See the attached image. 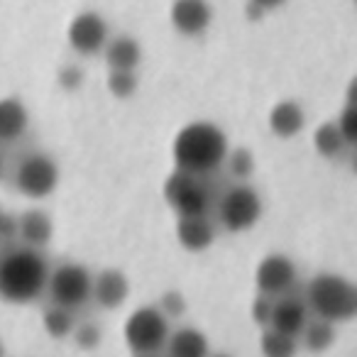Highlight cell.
<instances>
[{"label": "cell", "instance_id": "1", "mask_svg": "<svg viewBox=\"0 0 357 357\" xmlns=\"http://www.w3.org/2000/svg\"><path fill=\"white\" fill-rule=\"evenodd\" d=\"M228 154V137L213 123L196 120L178 130L172 144V157L176 169L196 176H208L223 167Z\"/></svg>", "mask_w": 357, "mask_h": 357}, {"label": "cell", "instance_id": "2", "mask_svg": "<svg viewBox=\"0 0 357 357\" xmlns=\"http://www.w3.org/2000/svg\"><path fill=\"white\" fill-rule=\"evenodd\" d=\"M50 264L40 250L8 248L0 255V298L8 303H32L47 291Z\"/></svg>", "mask_w": 357, "mask_h": 357}, {"label": "cell", "instance_id": "3", "mask_svg": "<svg viewBox=\"0 0 357 357\" xmlns=\"http://www.w3.org/2000/svg\"><path fill=\"white\" fill-rule=\"evenodd\" d=\"M306 308L333 326L352 321L357 313L355 284L340 274H316L306 287Z\"/></svg>", "mask_w": 357, "mask_h": 357}, {"label": "cell", "instance_id": "4", "mask_svg": "<svg viewBox=\"0 0 357 357\" xmlns=\"http://www.w3.org/2000/svg\"><path fill=\"white\" fill-rule=\"evenodd\" d=\"M206 176L186 174L181 169H174L164 181V199L167 204L176 211L178 218H201L208 215L211 211V194L208 184L204 181Z\"/></svg>", "mask_w": 357, "mask_h": 357}, {"label": "cell", "instance_id": "5", "mask_svg": "<svg viewBox=\"0 0 357 357\" xmlns=\"http://www.w3.org/2000/svg\"><path fill=\"white\" fill-rule=\"evenodd\" d=\"M91 287H93V274L79 262L59 264L52 269L47 279V294L52 303L69 308V311H76L86 301H91Z\"/></svg>", "mask_w": 357, "mask_h": 357}, {"label": "cell", "instance_id": "6", "mask_svg": "<svg viewBox=\"0 0 357 357\" xmlns=\"http://www.w3.org/2000/svg\"><path fill=\"white\" fill-rule=\"evenodd\" d=\"M13 184L27 199H47L50 194H54L59 184V167L54 157L45 152H30L20 157L13 174Z\"/></svg>", "mask_w": 357, "mask_h": 357}, {"label": "cell", "instance_id": "7", "mask_svg": "<svg viewBox=\"0 0 357 357\" xmlns=\"http://www.w3.org/2000/svg\"><path fill=\"white\" fill-rule=\"evenodd\" d=\"M259 215H262V199L250 184L230 186L218 201L220 225L230 233H245L255 228Z\"/></svg>", "mask_w": 357, "mask_h": 357}, {"label": "cell", "instance_id": "8", "mask_svg": "<svg viewBox=\"0 0 357 357\" xmlns=\"http://www.w3.org/2000/svg\"><path fill=\"white\" fill-rule=\"evenodd\" d=\"M169 337V321L162 316L157 306H142L125 323V342L130 350L157 355Z\"/></svg>", "mask_w": 357, "mask_h": 357}, {"label": "cell", "instance_id": "9", "mask_svg": "<svg viewBox=\"0 0 357 357\" xmlns=\"http://www.w3.org/2000/svg\"><path fill=\"white\" fill-rule=\"evenodd\" d=\"M66 40H69L71 50L79 52L84 56H96L105 50L110 40L108 22L103 20V15L93 10H84L69 22L66 27Z\"/></svg>", "mask_w": 357, "mask_h": 357}, {"label": "cell", "instance_id": "10", "mask_svg": "<svg viewBox=\"0 0 357 357\" xmlns=\"http://www.w3.org/2000/svg\"><path fill=\"white\" fill-rule=\"evenodd\" d=\"M296 282V264L291 262V257L282 252H272L257 264L255 272V284L257 291L264 296H284L289 289Z\"/></svg>", "mask_w": 357, "mask_h": 357}, {"label": "cell", "instance_id": "11", "mask_svg": "<svg viewBox=\"0 0 357 357\" xmlns=\"http://www.w3.org/2000/svg\"><path fill=\"white\" fill-rule=\"evenodd\" d=\"M169 20L178 35L199 37L208 30L211 20H213V8L208 0H174Z\"/></svg>", "mask_w": 357, "mask_h": 357}, {"label": "cell", "instance_id": "12", "mask_svg": "<svg viewBox=\"0 0 357 357\" xmlns=\"http://www.w3.org/2000/svg\"><path fill=\"white\" fill-rule=\"evenodd\" d=\"M130 294V282L120 269H103L100 274L93 277V287H91V298L105 311H113L125 303Z\"/></svg>", "mask_w": 357, "mask_h": 357}, {"label": "cell", "instance_id": "13", "mask_svg": "<svg viewBox=\"0 0 357 357\" xmlns=\"http://www.w3.org/2000/svg\"><path fill=\"white\" fill-rule=\"evenodd\" d=\"M306 323H308L306 301H301V298H296V296H282L279 301H274L269 328L284 333V335L298 337Z\"/></svg>", "mask_w": 357, "mask_h": 357}, {"label": "cell", "instance_id": "14", "mask_svg": "<svg viewBox=\"0 0 357 357\" xmlns=\"http://www.w3.org/2000/svg\"><path fill=\"white\" fill-rule=\"evenodd\" d=\"M30 128V113L15 96L0 98V144H13L22 139Z\"/></svg>", "mask_w": 357, "mask_h": 357}, {"label": "cell", "instance_id": "15", "mask_svg": "<svg viewBox=\"0 0 357 357\" xmlns=\"http://www.w3.org/2000/svg\"><path fill=\"white\" fill-rule=\"evenodd\" d=\"M52 233H54V225L45 211L30 208L17 218V238L22 240L25 248L42 250L52 240Z\"/></svg>", "mask_w": 357, "mask_h": 357}, {"label": "cell", "instance_id": "16", "mask_svg": "<svg viewBox=\"0 0 357 357\" xmlns=\"http://www.w3.org/2000/svg\"><path fill=\"white\" fill-rule=\"evenodd\" d=\"M176 240L189 252H204V250H208L213 245L215 228L208 220V215H201V218H178Z\"/></svg>", "mask_w": 357, "mask_h": 357}, {"label": "cell", "instance_id": "17", "mask_svg": "<svg viewBox=\"0 0 357 357\" xmlns=\"http://www.w3.org/2000/svg\"><path fill=\"white\" fill-rule=\"evenodd\" d=\"M103 54L110 71H135L139 61H142V47H139V42L135 37L118 35L110 37Z\"/></svg>", "mask_w": 357, "mask_h": 357}, {"label": "cell", "instance_id": "18", "mask_svg": "<svg viewBox=\"0 0 357 357\" xmlns=\"http://www.w3.org/2000/svg\"><path fill=\"white\" fill-rule=\"evenodd\" d=\"M269 130H272L277 137L291 139L306 125V113L296 100H279L272 110H269Z\"/></svg>", "mask_w": 357, "mask_h": 357}, {"label": "cell", "instance_id": "19", "mask_svg": "<svg viewBox=\"0 0 357 357\" xmlns=\"http://www.w3.org/2000/svg\"><path fill=\"white\" fill-rule=\"evenodd\" d=\"M208 337L199 328H178L167 337V357H208Z\"/></svg>", "mask_w": 357, "mask_h": 357}, {"label": "cell", "instance_id": "20", "mask_svg": "<svg viewBox=\"0 0 357 357\" xmlns=\"http://www.w3.org/2000/svg\"><path fill=\"white\" fill-rule=\"evenodd\" d=\"M301 342L308 352H326L335 342V326L328 321H321V318H313V321H308L303 326Z\"/></svg>", "mask_w": 357, "mask_h": 357}, {"label": "cell", "instance_id": "21", "mask_svg": "<svg viewBox=\"0 0 357 357\" xmlns=\"http://www.w3.org/2000/svg\"><path fill=\"white\" fill-rule=\"evenodd\" d=\"M42 326H45V331L50 337L64 340V337L71 335V331H74V326H76L74 311L52 303V306H47L45 311H42Z\"/></svg>", "mask_w": 357, "mask_h": 357}, {"label": "cell", "instance_id": "22", "mask_svg": "<svg viewBox=\"0 0 357 357\" xmlns=\"http://www.w3.org/2000/svg\"><path fill=\"white\" fill-rule=\"evenodd\" d=\"M259 350H262V357H296L298 337L284 335L274 328H264L259 337Z\"/></svg>", "mask_w": 357, "mask_h": 357}, {"label": "cell", "instance_id": "23", "mask_svg": "<svg viewBox=\"0 0 357 357\" xmlns=\"http://www.w3.org/2000/svg\"><path fill=\"white\" fill-rule=\"evenodd\" d=\"M313 147H316V152L326 159L337 157V154L347 147L345 139H342V135H340V130H337L335 120H328V123L318 125L316 132H313Z\"/></svg>", "mask_w": 357, "mask_h": 357}, {"label": "cell", "instance_id": "24", "mask_svg": "<svg viewBox=\"0 0 357 357\" xmlns=\"http://www.w3.org/2000/svg\"><path fill=\"white\" fill-rule=\"evenodd\" d=\"M223 167L228 169V174L235 178V181H240V184H245L250 176H252L255 172V154L250 152L248 147H235V149H228V154H225V162Z\"/></svg>", "mask_w": 357, "mask_h": 357}, {"label": "cell", "instance_id": "25", "mask_svg": "<svg viewBox=\"0 0 357 357\" xmlns=\"http://www.w3.org/2000/svg\"><path fill=\"white\" fill-rule=\"evenodd\" d=\"M108 91L110 96H115L120 100L132 98L135 91H137V76H135V71H110Z\"/></svg>", "mask_w": 357, "mask_h": 357}, {"label": "cell", "instance_id": "26", "mask_svg": "<svg viewBox=\"0 0 357 357\" xmlns=\"http://www.w3.org/2000/svg\"><path fill=\"white\" fill-rule=\"evenodd\" d=\"M71 337H74V342H76V347L79 350H86V352H91V350H96V347L100 345V328L96 326L93 321H84V323H79V326H74V331H71Z\"/></svg>", "mask_w": 357, "mask_h": 357}, {"label": "cell", "instance_id": "27", "mask_svg": "<svg viewBox=\"0 0 357 357\" xmlns=\"http://www.w3.org/2000/svg\"><path fill=\"white\" fill-rule=\"evenodd\" d=\"M159 311L167 321L172 318H181L186 313V298L181 291H164L162 294V301H159Z\"/></svg>", "mask_w": 357, "mask_h": 357}, {"label": "cell", "instance_id": "28", "mask_svg": "<svg viewBox=\"0 0 357 357\" xmlns=\"http://www.w3.org/2000/svg\"><path fill=\"white\" fill-rule=\"evenodd\" d=\"M335 125H337V130H340L345 144H347V147H352V144H355V139H357V113H355V108H350V105H342Z\"/></svg>", "mask_w": 357, "mask_h": 357}, {"label": "cell", "instance_id": "29", "mask_svg": "<svg viewBox=\"0 0 357 357\" xmlns=\"http://www.w3.org/2000/svg\"><path fill=\"white\" fill-rule=\"evenodd\" d=\"M272 308H274V298L264 296V294H257V298L252 301V321L257 323L259 328H269V321H272Z\"/></svg>", "mask_w": 357, "mask_h": 357}, {"label": "cell", "instance_id": "30", "mask_svg": "<svg viewBox=\"0 0 357 357\" xmlns=\"http://www.w3.org/2000/svg\"><path fill=\"white\" fill-rule=\"evenodd\" d=\"M56 84H59L64 91H79L81 84H84V69L76 64L61 66L59 74H56Z\"/></svg>", "mask_w": 357, "mask_h": 357}, {"label": "cell", "instance_id": "31", "mask_svg": "<svg viewBox=\"0 0 357 357\" xmlns=\"http://www.w3.org/2000/svg\"><path fill=\"white\" fill-rule=\"evenodd\" d=\"M264 15H267V13H264L262 8L255 6V3H250V0H248V6H245V17H248L250 22H259Z\"/></svg>", "mask_w": 357, "mask_h": 357}, {"label": "cell", "instance_id": "32", "mask_svg": "<svg viewBox=\"0 0 357 357\" xmlns=\"http://www.w3.org/2000/svg\"><path fill=\"white\" fill-rule=\"evenodd\" d=\"M250 3H255V6H259L264 13H269V10H277V8H282L287 0H250Z\"/></svg>", "mask_w": 357, "mask_h": 357}, {"label": "cell", "instance_id": "33", "mask_svg": "<svg viewBox=\"0 0 357 357\" xmlns=\"http://www.w3.org/2000/svg\"><path fill=\"white\" fill-rule=\"evenodd\" d=\"M355 91H357L355 81H350V86H347V96H345V105H350V108H355V103H357Z\"/></svg>", "mask_w": 357, "mask_h": 357}, {"label": "cell", "instance_id": "34", "mask_svg": "<svg viewBox=\"0 0 357 357\" xmlns=\"http://www.w3.org/2000/svg\"><path fill=\"white\" fill-rule=\"evenodd\" d=\"M3 174H6V162H3V154H0V178H3Z\"/></svg>", "mask_w": 357, "mask_h": 357}, {"label": "cell", "instance_id": "35", "mask_svg": "<svg viewBox=\"0 0 357 357\" xmlns=\"http://www.w3.org/2000/svg\"><path fill=\"white\" fill-rule=\"evenodd\" d=\"M208 357H233V355H228V352H215V355H208Z\"/></svg>", "mask_w": 357, "mask_h": 357}, {"label": "cell", "instance_id": "36", "mask_svg": "<svg viewBox=\"0 0 357 357\" xmlns=\"http://www.w3.org/2000/svg\"><path fill=\"white\" fill-rule=\"evenodd\" d=\"M135 357H157V355H147V352H137Z\"/></svg>", "mask_w": 357, "mask_h": 357}, {"label": "cell", "instance_id": "37", "mask_svg": "<svg viewBox=\"0 0 357 357\" xmlns=\"http://www.w3.org/2000/svg\"><path fill=\"white\" fill-rule=\"evenodd\" d=\"M6 355V347H3V340H0V357Z\"/></svg>", "mask_w": 357, "mask_h": 357}, {"label": "cell", "instance_id": "38", "mask_svg": "<svg viewBox=\"0 0 357 357\" xmlns=\"http://www.w3.org/2000/svg\"><path fill=\"white\" fill-rule=\"evenodd\" d=\"M3 213H6V211H3V208H0V215H3Z\"/></svg>", "mask_w": 357, "mask_h": 357}]
</instances>
